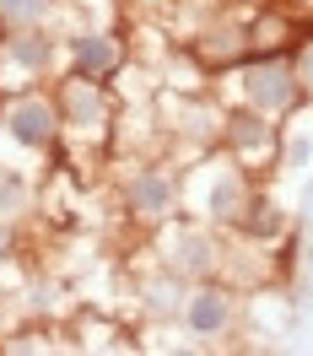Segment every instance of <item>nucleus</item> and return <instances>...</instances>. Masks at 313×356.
<instances>
[{"instance_id": "1", "label": "nucleus", "mask_w": 313, "mask_h": 356, "mask_svg": "<svg viewBox=\"0 0 313 356\" xmlns=\"http://www.w3.org/2000/svg\"><path fill=\"white\" fill-rule=\"evenodd\" d=\"M49 124H54V119H49L44 103H27V108H17V135H22V140H44Z\"/></svg>"}, {"instance_id": "2", "label": "nucleus", "mask_w": 313, "mask_h": 356, "mask_svg": "<svg viewBox=\"0 0 313 356\" xmlns=\"http://www.w3.org/2000/svg\"><path fill=\"white\" fill-rule=\"evenodd\" d=\"M81 65H92V70H103V65H109V49L97 44V38H92V44H81Z\"/></svg>"}, {"instance_id": "3", "label": "nucleus", "mask_w": 313, "mask_h": 356, "mask_svg": "<svg viewBox=\"0 0 313 356\" xmlns=\"http://www.w3.org/2000/svg\"><path fill=\"white\" fill-rule=\"evenodd\" d=\"M195 324H200V330H211V324H222V302H211V297H205L200 308H195Z\"/></svg>"}]
</instances>
